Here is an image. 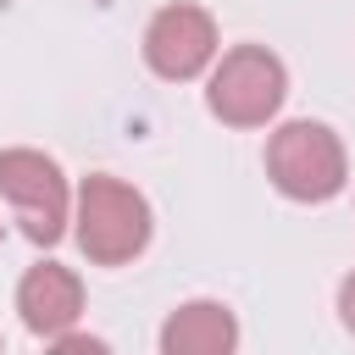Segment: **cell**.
Instances as JSON below:
<instances>
[{
    "label": "cell",
    "mask_w": 355,
    "mask_h": 355,
    "mask_svg": "<svg viewBox=\"0 0 355 355\" xmlns=\"http://www.w3.org/2000/svg\"><path fill=\"white\" fill-rule=\"evenodd\" d=\"M283 94H288L283 61H277L266 44H239V50H227V55L216 61V72H211V89H205L211 111H216L227 128H261V122H272L277 105H283Z\"/></svg>",
    "instance_id": "7a4b0ae2"
},
{
    "label": "cell",
    "mask_w": 355,
    "mask_h": 355,
    "mask_svg": "<svg viewBox=\"0 0 355 355\" xmlns=\"http://www.w3.org/2000/svg\"><path fill=\"white\" fill-rule=\"evenodd\" d=\"M338 311H344V327L355 333V272L344 277V288H338Z\"/></svg>",
    "instance_id": "ba28073f"
},
{
    "label": "cell",
    "mask_w": 355,
    "mask_h": 355,
    "mask_svg": "<svg viewBox=\"0 0 355 355\" xmlns=\"http://www.w3.org/2000/svg\"><path fill=\"white\" fill-rule=\"evenodd\" d=\"M233 344H239V322L216 300H189L161 327V349L166 355H227Z\"/></svg>",
    "instance_id": "52a82bcc"
},
{
    "label": "cell",
    "mask_w": 355,
    "mask_h": 355,
    "mask_svg": "<svg viewBox=\"0 0 355 355\" xmlns=\"http://www.w3.org/2000/svg\"><path fill=\"white\" fill-rule=\"evenodd\" d=\"M144 61L166 83L200 78L216 61V22H211V11L183 6V0L166 6V11H155V22L144 28Z\"/></svg>",
    "instance_id": "5b68a950"
},
{
    "label": "cell",
    "mask_w": 355,
    "mask_h": 355,
    "mask_svg": "<svg viewBox=\"0 0 355 355\" xmlns=\"http://www.w3.org/2000/svg\"><path fill=\"white\" fill-rule=\"evenodd\" d=\"M0 194L17 211L33 244H55L67 233V178L39 150H0Z\"/></svg>",
    "instance_id": "277c9868"
},
{
    "label": "cell",
    "mask_w": 355,
    "mask_h": 355,
    "mask_svg": "<svg viewBox=\"0 0 355 355\" xmlns=\"http://www.w3.org/2000/svg\"><path fill=\"white\" fill-rule=\"evenodd\" d=\"M78 244L94 266H122L150 244V205L122 178H83L78 189Z\"/></svg>",
    "instance_id": "6da1fadb"
},
{
    "label": "cell",
    "mask_w": 355,
    "mask_h": 355,
    "mask_svg": "<svg viewBox=\"0 0 355 355\" xmlns=\"http://www.w3.org/2000/svg\"><path fill=\"white\" fill-rule=\"evenodd\" d=\"M17 311H22L28 333H39V338L67 333V327L83 316V283H78V272H67V266H55V261L28 266L22 283H17Z\"/></svg>",
    "instance_id": "8992f818"
},
{
    "label": "cell",
    "mask_w": 355,
    "mask_h": 355,
    "mask_svg": "<svg viewBox=\"0 0 355 355\" xmlns=\"http://www.w3.org/2000/svg\"><path fill=\"white\" fill-rule=\"evenodd\" d=\"M266 172L288 200H333L344 189V144L322 122H283L266 139Z\"/></svg>",
    "instance_id": "3957f363"
}]
</instances>
